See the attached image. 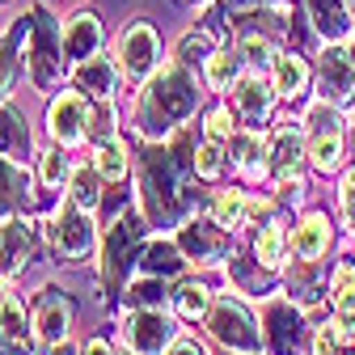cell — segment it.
Masks as SVG:
<instances>
[{
    "mask_svg": "<svg viewBox=\"0 0 355 355\" xmlns=\"http://www.w3.org/2000/svg\"><path fill=\"white\" fill-rule=\"evenodd\" d=\"M187 266H191V258L182 254L178 237H157V241L144 245V254H140V271H136V275H157V279L178 284V279L187 275Z\"/></svg>",
    "mask_w": 355,
    "mask_h": 355,
    "instance_id": "83f0119b",
    "label": "cell"
},
{
    "mask_svg": "<svg viewBox=\"0 0 355 355\" xmlns=\"http://www.w3.org/2000/svg\"><path fill=\"white\" fill-rule=\"evenodd\" d=\"M237 51H241L245 68H254V72H271V68H275V60H279L275 38H271V34H258V30L237 34Z\"/></svg>",
    "mask_w": 355,
    "mask_h": 355,
    "instance_id": "b9f144b4",
    "label": "cell"
},
{
    "mask_svg": "<svg viewBox=\"0 0 355 355\" xmlns=\"http://www.w3.org/2000/svg\"><path fill=\"white\" fill-rule=\"evenodd\" d=\"M304 5H309V21H313L318 38H326V42L351 38V5L347 0H304Z\"/></svg>",
    "mask_w": 355,
    "mask_h": 355,
    "instance_id": "f1b7e54d",
    "label": "cell"
},
{
    "mask_svg": "<svg viewBox=\"0 0 355 355\" xmlns=\"http://www.w3.org/2000/svg\"><path fill=\"white\" fill-rule=\"evenodd\" d=\"M106 47V26H102V13L98 9H76L68 21H64V55L68 64H80L89 55H98Z\"/></svg>",
    "mask_w": 355,
    "mask_h": 355,
    "instance_id": "603a6c76",
    "label": "cell"
},
{
    "mask_svg": "<svg viewBox=\"0 0 355 355\" xmlns=\"http://www.w3.org/2000/svg\"><path fill=\"white\" fill-rule=\"evenodd\" d=\"M229 279L237 292L245 296H275V271H266L258 258H245V254H229Z\"/></svg>",
    "mask_w": 355,
    "mask_h": 355,
    "instance_id": "4dcf8cb0",
    "label": "cell"
},
{
    "mask_svg": "<svg viewBox=\"0 0 355 355\" xmlns=\"http://www.w3.org/2000/svg\"><path fill=\"white\" fill-rule=\"evenodd\" d=\"M114 60H119V72H123V85L131 89H140L157 68H161V34L136 17V21H127L114 38Z\"/></svg>",
    "mask_w": 355,
    "mask_h": 355,
    "instance_id": "ba28073f",
    "label": "cell"
},
{
    "mask_svg": "<svg viewBox=\"0 0 355 355\" xmlns=\"http://www.w3.org/2000/svg\"><path fill=\"white\" fill-rule=\"evenodd\" d=\"M89 110H94V102H89L76 85L60 89V94L51 98V106H47V136H51V144H60L68 153L76 144H85L89 140Z\"/></svg>",
    "mask_w": 355,
    "mask_h": 355,
    "instance_id": "5bb4252c",
    "label": "cell"
},
{
    "mask_svg": "<svg viewBox=\"0 0 355 355\" xmlns=\"http://www.w3.org/2000/svg\"><path fill=\"white\" fill-rule=\"evenodd\" d=\"M114 136H119V106H114V98H102L89 110V144H102Z\"/></svg>",
    "mask_w": 355,
    "mask_h": 355,
    "instance_id": "7bdbcfd3",
    "label": "cell"
},
{
    "mask_svg": "<svg viewBox=\"0 0 355 355\" xmlns=\"http://www.w3.org/2000/svg\"><path fill=\"white\" fill-rule=\"evenodd\" d=\"M34 211H38V173H30V165L0 157V220Z\"/></svg>",
    "mask_w": 355,
    "mask_h": 355,
    "instance_id": "d6986e66",
    "label": "cell"
},
{
    "mask_svg": "<svg viewBox=\"0 0 355 355\" xmlns=\"http://www.w3.org/2000/svg\"><path fill=\"white\" fill-rule=\"evenodd\" d=\"M313 355H347L330 322H326V326H318V334H313Z\"/></svg>",
    "mask_w": 355,
    "mask_h": 355,
    "instance_id": "f6af8a7d",
    "label": "cell"
},
{
    "mask_svg": "<svg viewBox=\"0 0 355 355\" xmlns=\"http://www.w3.org/2000/svg\"><path fill=\"white\" fill-rule=\"evenodd\" d=\"M207 334L233 355H262V318L237 296H216L207 309Z\"/></svg>",
    "mask_w": 355,
    "mask_h": 355,
    "instance_id": "8992f818",
    "label": "cell"
},
{
    "mask_svg": "<svg viewBox=\"0 0 355 355\" xmlns=\"http://www.w3.org/2000/svg\"><path fill=\"white\" fill-rule=\"evenodd\" d=\"M229 9H258V5H279V0H225Z\"/></svg>",
    "mask_w": 355,
    "mask_h": 355,
    "instance_id": "681fc988",
    "label": "cell"
},
{
    "mask_svg": "<svg viewBox=\"0 0 355 355\" xmlns=\"http://www.w3.org/2000/svg\"><path fill=\"white\" fill-rule=\"evenodd\" d=\"M330 309H334V334L338 343H355V258H343L330 275Z\"/></svg>",
    "mask_w": 355,
    "mask_h": 355,
    "instance_id": "7402d4cb",
    "label": "cell"
},
{
    "mask_svg": "<svg viewBox=\"0 0 355 355\" xmlns=\"http://www.w3.org/2000/svg\"><path fill=\"white\" fill-rule=\"evenodd\" d=\"M195 136L191 127H178L169 140H140V211L148 216L153 229H173L195 216L203 203L199 169H195Z\"/></svg>",
    "mask_w": 355,
    "mask_h": 355,
    "instance_id": "6da1fadb",
    "label": "cell"
},
{
    "mask_svg": "<svg viewBox=\"0 0 355 355\" xmlns=\"http://www.w3.org/2000/svg\"><path fill=\"white\" fill-rule=\"evenodd\" d=\"M47 355H80V347H76L72 338H64V343H51V347H47Z\"/></svg>",
    "mask_w": 355,
    "mask_h": 355,
    "instance_id": "c3c4849f",
    "label": "cell"
},
{
    "mask_svg": "<svg viewBox=\"0 0 355 355\" xmlns=\"http://www.w3.org/2000/svg\"><path fill=\"white\" fill-rule=\"evenodd\" d=\"M216 47H220V38H216L207 26H191L182 38L173 42V64H182V68L199 72V68L216 55Z\"/></svg>",
    "mask_w": 355,
    "mask_h": 355,
    "instance_id": "e575fe53",
    "label": "cell"
},
{
    "mask_svg": "<svg viewBox=\"0 0 355 355\" xmlns=\"http://www.w3.org/2000/svg\"><path fill=\"white\" fill-rule=\"evenodd\" d=\"M347 51H351V60H355V34H351V47H347Z\"/></svg>",
    "mask_w": 355,
    "mask_h": 355,
    "instance_id": "816d5d0a",
    "label": "cell"
},
{
    "mask_svg": "<svg viewBox=\"0 0 355 355\" xmlns=\"http://www.w3.org/2000/svg\"><path fill=\"white\" fill-rule=\"evenodd\" d=\"M233 119L237 114L229 106H216L203 114V131H199V144H195V169H199L203 182H216L229 165V140L237 136Z\"/></svg>",
    "mask_w": 355,
    "mask_h": 355,
    "instance_id": "4fadbf2b",
    "label": "cell"
},
{
    "mask_svg": "<svg viewBox=\"0 0 355 355\" xmlns=\"http://www.w3.org/2000/svg\"><path fill=\"white\" fill-rule=\"evenodd\" d=\"M89 161H94V169L106 178L110 187H123V182H127V173H131V148H127V140H123V136L94 144Z\"/></svg>",
    "mask_w": 355,
    "mask_h": 355,
    "instance_id": "d6a6232c",
    "label": "cell"
},
{
    "mask_svg": "<svg viewBox=\"0 0 355 355\" xmlns=\"http://www.w3.org/2000/svg\"><path fill=\"white\" fill-rule=\"evenodd\" d=\"M229 355H233V351H229Z\"/></svg>",
    "mask_w": 355,
    "mask_h": 355,
    "instance_id": "9f6ffc18",
    "label": "cell"
},
{
    "mask_svg": "<svg viewBox=\"0 0 355 355\" xmlns=\"http://www.w3.org/2000/svg\"><path fill=\"white\" fill-rule=\"evenodd\" d=\"M271 80H275V94L284 102H300L309 94V80H313V68L304 64V55H292V51H279L275 68H271Z\"/></svg>",
    "mask_w": 355,
    "mask_h": 355,
    "instance_id": "f546056e",
    "label": "cell"
},
{
    "mask_svg": "<svg viewBox=\"0 0 355 355\" xmlns=\"http://www.w3.org/2000/svg\"><path fill=\"white\" fill-rule=\"evenodd\" d=\"M169 300H173V284L157 275H136L119 296L123 309H169Z\"/></svg>",
    "mask_w": 355,
    "mask_h": 355,
    "instance_id": "836d02e7",
    "label": "cell"
},
{
    "mask_svg": "<svg viewBox=\"0 0 355 355\" xmlns=\"http://www.w3.org/2000/svg\"><path fill=\"white\" fill-rule=\"evenodd\" d=\"M207 216L216 220L225 233H241L250 225V195L245 191H216L207 199Z\"/></svg>",
    "mask_w": 355,
    "mask_h": 355,
    "instance_id": "d590c367",
    "label": "cell"
},
{
    "mask_svg": "<svg viewBox=\"0 0 355 355\" xmlns=\"http://www.w3.org/2000/svg\"><path fill=\"white\" fill-rule=\"evenodd\" d=\"M254 258L266 266V271H284V266H288V229L279 225L275 216L258 229V237H254Z\"/></svg>",
    "mask_w": 355,
    "mask_h": 355,
    "instance_id": "ab89813d",
    "label": "cell"
},
{
    "mask_svg": "<svg viewBox=\"0 0 355 355\" xmlns=\"http://www.w3.org/2000/svg\"><path fill=\"white\" fill-rule=\"evenodd\" d=\"M9 5H13V0H0V9H9Z\"/></svg>",
    "mask_w": 355,
    "mask_h": 355,
    "instance_id": "f5cc1de1",
    "label": "cell"
},
{
    "mask_svg": "<svg viewBox=\"0 0 355 355\" xmlns=\"http://www.w3.org/2000/svg\"><path fill=\"white\" fill-rule=\"evenodd\" d=\"M106 187H110V182H106V178L94 169V161H89V165H76V169H72L64 199H72V203H76V207H85V211H102Z\"/></svg>",
    "mask_w": 355,
    "mask_h": 355,
    "instance_id": "1f68e13d",
    "label": "cell"
},
{
    "mask_svg": "<svg viewBox=\"0 0 355 355\" xmlns=\"http://www.w3.org/2000/svg\"><path fill=\"white\" fill-rule=\"evenodd\" d=\"M347 5H351V13H355V0H347Z\"/></svg>",
    "mask_w": 355,
    "mask_h": 355,
    "instance_id": "db71d44e",
    "label": "cell"
},
{
    "mask_svg": "<svg viewBox=\"0 0 355 355\" xmlns=\"http://www.w3.org/2000/svg\"><path fill=\"white\" fill-rule=\"evenodd\" d=\"M21 68L30 76V85L38 89L42 98H55L64 80L72 76V64L64 55V21L34 0L26 9V34H21Z\"/></svg>",
    "mask_w": 355,
    "mask_h": 355,
    "instance_id": "3957f363",
    "label": "cell"
},
{
    "mask_svg": "<svg viewBox=\"0 0 355 355\" xmlns=\"http://www.w3.org/2000/svg\"><path fill=\"white\" fill-rule=\"evenodd\" d=\"M309 326H304V309L292 296H266L262 309V351L266 355H304Z\"/></svg>",
    "mask_w": 355,
    "mask_h": 355,
    "instance_id": "9c48e42d",
    "label": "cell"
},
{
    "mask_svg": "<svg viewBox=\"0 0 355 355\" xmlns=\"http://www.w3.org/2000/svg\"><path fill=\"white\" fill-rule=\"evenodd\" d=\"M241 72H245V60L237 47H216V55L203 64V85L216 89V94H229Z\"/></svg>",
    "mask_w": 355,
    "mask_h": 355,
    "instance_id": "f35d334b",
    "label": "cell"
},
{
    "mask_svg": "<svg viewBox=\"0 0 355 355\" xmlns=\"http://www.w3.org/2000/svg\"><path fill=\"white\" fill-rule=\"evenodd\" d=\"M178 245L195 266H211L233 254V233H225L211 216H191L178 225Z\"/></svg>",
    "mask_w": 355,
    "mask_h": 355,
    "instance_id": "2e32d148",
    "label": "cell"
},
{
    "mask_svg": "<svg viewBox=\"0 0 355 355\" xmlns=\"http://www.w3.org/2000/svg\"><path fill=\"white\" fill-rule=\"evenodd\" d=\"M80 355H114V347H110L106 338H89V343L80 347Z\"/></svg>",
    "mask_w": 355,
    "mask_h": 355,
    "instance_id": "7dc6e473",
    "label": "cell"
},
{
    "mask_svg": "<svg viewBox=\"0 0 355 355\" xmlns=\"http://www.w3.org/2000/svg\"><path fill=\"white\" fill-rule=\"evenodd\" d=\"M0 355H38V334L17 292H9V300L0 304Z\"/></svg>",
    "mask_w": 355,
    "mask_h": 355,
    "instance_id": "44dd1931",
    "label": "cell"
},
{
    "mask_svg": "<svg viewBox=\"0 0 355 355\" xmlns=\"http://www.w3.org/2000/svg\"><path fill=\"white\" fill-rule=\"evenodd\" d=\"M334 245V229H330V220L322 211H309L300 216L292 233H288V254L292 258H309V262H322Z\"/></svg>",
    "mask_w": 355,
    "mask_h": 355,
    "instance_id": "d4e9b609",
    "label": "cell"
},
{
    "mask_svg": "<svg viewBox=\"0 0 355 355\" xmlns=\"http://www.w3.org/2000/svg\"><path fill=\"white\" fill-rule=\"evenodd\" d=\"M165 355H211V351H207V347H203L199 338H173Z\"/></svg>",
    "mask_w": 355,
    "mask_h": 355,
    "instance_id": "bcb514c9",
    "label": "cell"
},
{
    "mask_svg": "<svg viewBox=\"0 0 355 355\" xmlns=\"http://www.w3.org/2000/svg\"><path fill=\"white\" fill-rule=\"evenodd\" d=\"M123 355H131V351H123Z\"/></svg>",
    "mask_w": 355,
    "mask_h": 355,
    "instance_id": "11a10c76",
    "label": "cell"
},
{
    "mask_svg": "<svg viewBox=\"0 0 355 355\" xmlns=\"http://www.w3.org/2000/svg\"><path fill=\"white\" fill-rule=\"evenodd\" d=\"M318 89H322V102H330L338 110L355 106V60L338 42H326V51L318 60Z\"/></svg>",
    "mask_w": 355,
    "mask_h": 355,
    "instance_id": "ac0fdd59",
    "label": "cell"
},
{
    "mask_svg": "<svg viewBox=\"0 0 355 355\" xmlns=\"http://www.w3.org/2000/svg\"><path fill=\"white\" fill-rule=\"evenodd\" d=\"M169 309H173L182 322H203L207 309H211V288H207L203 279H178Z\"/></svg>",
    "mask_w": 355,
    "mask_h": 355,
    "instance_id": "74e56055",
    "label": "cell"
},
{
    "mask_svg": "<svg viewBox=\"0 0 355 355\" xmlns=\"http://www.w3.org/2000/svg\"><path fill=\"white\" fill-rule=\"evenodd\" d=\"M229 169L250 187L266 182V140H262V131L245 127V131H237V136L229 140Z\"/></svg>",
    "mask_w": 355,
    "mask_h": 355,
    "instance_id": "484cf974",
    "label": "cell"
},
{
    "mask_svg": "<svg viewBox=\"0 0 355 355\" xmlns=\"http://www.w3.org/2000/svg\"><path fill=\"white\" fill-rule=\"evenodd\" d=\"M0 157H9V161H17V165L38 161L34 131H30L26 114H21L13 102H0Z\"/></svg>",
    "mask_w": 355,
    "mask_h": 355,
    "instance_id": "4316f807",
    "label": "cell"
},
{
    "mask_svg": "<svg viewBox=\"0 0 355 355\" xmlns=\"http://www.w3.org/2000/svg\"><path fill=\"white\" fill-rule=\"evenodd\" d=\"M68 80L80 89L89 102H102V98H114V94H119L123 72H119L114 51H110V55H106V51H98V55H89V60L72 64V76H68Z\"/></svg>",
    "mask_w": 355,
    "mask_h": 355,
    "instance_id": "ffe728a7",
    "label": "cell"
},
{
    "mask_svg": "<svg viewBox=\"0 0 355 355\" xmlns=\"http://www.w3.org/2000/svg\"><path fill=\"white\" fill-rule=\"evenodd\" d=\"M203 102V89L199 76L182 64H161L144 85H140V98H136V136L140 140H169L178 127H187L199 114Z\"/></svg>",
    "mask_w": 355,
    "mask_h": 355,
    "instance_id": "7a4b0ae2",
    "label": "cell"
},
{
    "mask_svg": "<svg viewBox=\"0 0 355 355\" xmlns=\"http://www.w3.org/2000/svg\"><path fill=\"white\" fill-rule=\"evenodd\" d=\"M304 153L318 173H338L347 161V119L330 102H313L304 114Z\"/></svg>",
    "mask_w": 355,
    "mask_h": 355,
    "instance_id": "52a82bcc",
    "label": "cell"
},
{
    "mask_svg": "<svg viewBox=\"0 0 355 355\" xmlns=\"http://www.w3.org/2000/svg\"><path fill=\"white\" fill-rule=\"evenodd\" d=\"M338 211H343V225L355 233V165L343 173V187H338Z\"/></svg>",
    "mask_w": 355,
    "mask_h": 355,
    "instance_id": "ee69618b",
    "label": "cell"
},
{
    "mask_svg": "<svg viewBox=\"0 0 355 355\" xmlns=\"http://www.w3.org/2000/svg\"><path fill=\"white\" fill-rule=\"evenodd\" d=\"M47 245V229L34 216L0 220V279H21Z\"/></svg>",
    "mask_w": 355,
    "mask_h": 355,
    "instance_id": "30bf717a",
    "label": "cell"
},
{
    "mask_svg": "<svg viewBox=\"0 0 355 355\" xmlns=\"http://www.w3.org/2000/svg\"><path fill=\"white\" fill-rule=\"evenodd\" d=\"M304 131L296 123H279L271 131V140H266V178H271V187L296 195L304 191Z\"/></svg>",
    "mask_w": 355,
    "mask_h": 355,
    "instance_id": "7c38bea8",
    "label": "cell"
},
{
    "mask_svg": "<svg viewBox=\"0 0 355 355\" xmlns=\"http://www.w3.org/2000/svg\"><path fill=\"white\" fill-rule=\"evenodd\" d=\"M229 110L237 114V123H245L254 131L266 127V119H271V110H275V80L266 72L245 68L237 76V85L229 89Z\"/></svg>",
    "mask_w": 355,
    "mask_h": 355,
    "instance_id": "9a60e30c",
    "label": "cell"
},
{
    "mask_svg": "<svg viewBox=\"0 0 355 355\" xmlns=\"http://www.w3.org/2000/svg\"><path fill=\"white\" fill-rule=\"evenodd\" d=\"M30 322H34V334L42 347L51 343H64L76 326V300L60 288H42L34 296V309H30Z\"/></svg>",
    "mask_w": 355,
    "mask_h": 355,
    "instance_id": "e0dca14e",
    "label": "cell"
},
{
    "mask_svg": "<svg viewBox=\"0 0 355 355\" xmlns=\"http://www.w3.org/2000/svg\"><path fill=\"white\" fill-rule=\"evenodd\" d=\"M38 169V187L42 191H68V178H72V157H68V148H60V144H51L47 153H38V161H34Z\"/></svg>",
    "mask_w": 355,
    "mask_h": 355,
    "instance_id": "60d3db41",
    "label": "cell"
},
{
    "mask_svg": "<svg viewBox=\"0 0 355 355\" xmlns=\"http://www.w3.org/2000/svg\"><path fill=\"white\" fill-rule=\"evenodd\" d=\"M21 34H26V13L9 30H0V102H9L17 68H21Z\"/></svg>",
    "mask_w": 355,
    "mask_h": 355,
    "instance_id": "8d00e7d4",
    "label": "cell"
},
{
    "mask_svg": "<svg viewBox=\"0 0 355 355\" xmlns=\"http://www.w3.org/2000/svg\"><path fill=\"white\" fill-rule=\"evenodd\" d=\"M47 250L64 266L89 262L98 254V220H94V211H85L72 199H64L55 207V216L47 220Z\"/></svg>",
    "mask_w": 355,
    "mask_h": 355,
    "instance_id": "5b68a950",
    "label": "cell"
},
{
    "mask_svg": "<svg viewBox=\"0 0 355 355\" xmlns=\"http://www.w3.org/2000/svg\"><path fill=\"white\" fill-rule=\"evenodd\" d=\"M148 216L144 211H119L106 233H102V250H98V279L106 288V300H119L123 288L136 279L140 271V254L148 245Z\"/></svg>",
    "mask_w": 355,
    "mask_h": 355,
    "instance_id": "277c9868",
    "label": "cell"
},
{
    "mask_svg": "<svg viewBox=\"0 0 355 355\" xmlns=\"http://www.w3.org/2000/svg\"><path fill=\"white\" fill-rule=\"evenodd\" d=\"M178 338V313L169 309H127L119 322V343L131 355H165Z\"/></svg>",
    "mask_w": 355,
    "mask_h": 355,
    "instance_id": "8fae6325",
    "label": "cell"
},
{
    "mask_svg": "<svg viewBox=\"0 0 355 355\" xmlns=\"http://www.w3.org/2000/svg\"><path fill=\"white\" fill-rule=\"evenodd\" d=\"M284 284H288V296L300 304V309H318L326 296H330V275L322 262H309V258H292L284 266Z\"/></svg>",
    "mask_w": 355,
    "mask_h": 355,
    "instance_id": "cb8c5ba5",
    "label": "cell"
},
{
    "mask_svg": "<svg viewBox=\"0 0 355 355\" xmlns=\"http://www.w3.org/2000/svg\"><path fill=\"white\" fill-rule=\"evenodd\" d=\"M5 284H9V279H0V304H5V300H9V288H5Z\"/></svg>",
    "mask_w": 355,
    "mask_h": 355,
    "instance_id": "f907efd6",
    "label": "cell"
}]
</instances>
